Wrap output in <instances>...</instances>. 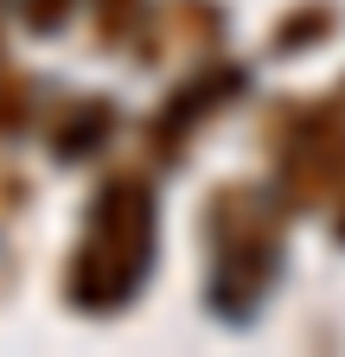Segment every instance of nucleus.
<instances>
[{
  "label": "nucleus",
  "mask_w": 345,
  "mask_h": 357,
  "mask_svg": "<svg viewBox=\"0 0 345 357\" xmlns=\"http://www.w3.org/2000/svg\"><path fill=\"white\" fill-rule=\"evenodd\" d=\"M77 7H83V0H20V20H26L32 32H52V26H64Z\"/></svg>",
  "instance_id": "obj_8"
},
{
  "label": "nucleus",
  "mask_w": 345,
  "mask_h": 357,
  "mask_svg": "<svg viewBox=\"0 0 345 357\" xmlns=\"http://www.w3.org/2000/svg\"><path fill=\"white\" fill-rule=\"evenodd\" d=\"M115 141V102L96 96V89H83V96H71L52 121V160H90Z\"/></svg>",
  "instance_id": "obj_5"
},
{
  "label": "nucleus",
  "mask_w": 345,
  "mask_h": 357,
  "mask_svg": "<svg viewBox=\"0 0 345 357\" xmlns=\"http://www.w3.org/2000/svg\"><path fill=\"white\" fill-rule=\"evenodd\" d=\"M332 26H339V13L326 7V0H307V7H294L288 20L269 26V45H275V52H307V45H320Z\"/></svg>",
  "instance_id": "obj_6"
},
{
  "label": "nucleus",
  "mask_w": 345,
  "mask_h": 357,
  "mask_svg": "<svg viewBox=\"0 0 345 357\" xmlns=\"http://www.w3.org/2000/svg\"><path fill=\"white\" fill-rule=\"evenodd\" d=\"M160 261V192L141 166H115L83 198L77 243L64 255V306L83 319H115L141 300Z\"/></svg>",
  "instance_id": "obj_1"
},
{
  "label": "nucleus",
  "mask_w": 345,
  "mask_h": 357,
  "mask_svg": "<svg viewBox=\"0 0 345 357\" xmlns=\"http://www.w3.org/2000/svg\"><path fill=\"white\" fill-rule=\"evenodd\" d=\"M237 89H243V70H237V64H198L192 77H179V83L166 89V102L154 109V121H147L154 160H186L192 134H198L205 121H218V115L237 102Z\"/></svg>",
  "instance_id": "obj_4"
},
{
  "label": "nucleus",
  "mask_w": 345,
  "mask_h": 357,
  "mask_svg": "<svg viewBox=\"0 0 345 357\" xmlns=\"http://www.w3.org/2000/svg\"><path fill=\"white\" fill-rule=\"evenodd\" d=\"M275 178L288 211H320L345 236V77L314 102H294L275 128Z\"/></svg>",
  "instance_id": "obj_3"
},
{
  "label": "nucleus",
  "mask_w": 345,
  "mask_h": 357,
  "mask_svg": "<svg viewBox=\"0 0 345 357\" xmlns=\"http://www.w3.org/2000/svg\"><path fill=\"white\" fill-rule=\"evenodd\" d=\"M205 306L224 326H249L288 261V204L263 178H224L198 204Z\"/></svg>",
  "instance_id": "obj_2"
},
{
  "label": "nucleus",
  "mask_w": 345,
  "mask_h": 357,
  "mask_svg": "<svg viewBox=\"0 0 345 357\" xmlns=\"http://www.w3.org/2000/svg\"><path fill=\"white\" fill-rule=\"evenodd\" d=\"M26 115H32V83H26L7 58H0V141H7V134H20Z\"/></svg>",
  "instance_id": "obj_7"
}]
</instances>
